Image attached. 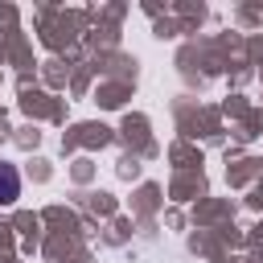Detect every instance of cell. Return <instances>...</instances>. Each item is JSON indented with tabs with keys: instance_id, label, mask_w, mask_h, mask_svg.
<instances>
[{
	"instance_id": "1",
	"label": "cell",
	"mask_w": 263,
	"mask_h": 263,
	"mask_svg": "<svg viewBox=\"0 0 263 263\" xmlns=\"http://www.w3.org/2000/svg\"><path fill=\"white\" fill-rule=\"evenodd\" d=\"M16 197H21V173H16V164L0 160V205H12Z\"/></svg>"
}]
</instances>
